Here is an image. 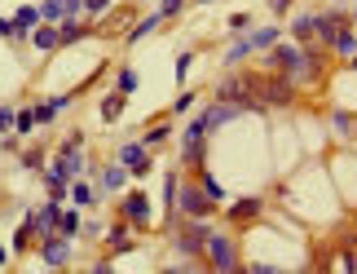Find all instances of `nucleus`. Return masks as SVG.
Returning <instances> with one entry per match:
<instances>
[{"label": "nucleus", "instance_id": "bb28decb", "mask_svg": "<svg viewBox=\"0 0 357 274\" xmlns=\"http://www.w3.org/2000/svg\"><path fill=\"white\" fill-rule=\"evenodd\" d=\"M291 36L296 40H313V13H300V18L291 22Z\"/></svg>", "mask_w": 357, "mask_h": 274}, {"label": "nucleus", "instance_id": "aec40b11", "mask_svg": "<svg viewBox=\"0 0 357 274\" xmlns=\"http://www.w3.org/2000/svg\"><path fill=\"white\" fill-rule=\"evenodd\" d=\"M13 129H18V137H31L40 129V120H36V106H22L18 115H13Z\"/></svg>", "mask_w": 357, "mask_h": 274}, {"label": "nucleus", "instance_id": "423d86ee", "mask_svg": "<svg viewBox=\"0 0 357 274\" xmlns=\"http://www.w3.org/2000/svg\"><path fill=\"white\" fill-rule=\"evenodd\" d=\"M36 252H40V261H45V266L58 270V266L71 261V239H66L62 230H49V235H40V239H36Z\"/></svg>", "mask_w": 357, "mask_h": 274}, {"label": "nucleus", "instance_id": "7ed1b4c3", "mask_svg": "<svg viewBox=\"0 0 357 274\" xmlns=\"http://www.w3.org/2000/svg\"><path fill=\"white\" fill-rule=\"evenodd\" d=\"M203 266L208 270H238L243 257H238V243L229 230H208V243H203Z\"/></svg>", "mask_w": 357, "mask_h": 274}, {"label": "nucleus", "instance_id": "72a5a7b5", "mask_svg": "<svg viewBox=\"0 0 357 274\" xmlns=\"http://www.w3.org/2000/svg\"><path fill=\"white\" fill-rule=\"evenodd\" d=\"M22 164H26V168H40V164H45V155H40V150H26Z\"/></svg>", "mask_w": 357, "mask_h": 274}, {"label": "nucleus", "instance_id": "393cba45", "mask_svg": "<svg viewBox=\"0 0 357 274\" xmlns=\"http://www.w3.org/2000/svg\"><path fill=\"white\" fill-rule=\"evenodd\" d=\"M115 89L119 93H137V71H132V66H119V71H115Z\"/></svg>", "mask_w": 357, "mask_h": 274}, {"label": "nucleus", "instance_id": "1a4fd4ad", "mask_svg": "<svg viewBox=\"0 0 357 274\" xmlns=\"http://www.w3.org/2000/svg\"><path fill=\"white\" fill-rule=\"evenodd\" d=\"M40 22H45V18H40V5H22L18 13H13V40H26Z\"/></svg>", "mask_w": 357, "mask_h": 274}, {"label": "nucleus", "instance_id": "58836bf2", "mask_svg": "<svg viewBox=\"0 0 357 274\" xmlns=\"http://www.w3.org/2000/svg\"><path fill=\"white\" fill-rule=\"evenodd\" d=\"M199 5H212V0H199Z\"/></svg>", "mask_w": 357, "mask_h": 274}, {"label": "nucleus", "instance_id": "dca6fc26", "mask_svg": "<svg viewBox=\"0 0 357 274\" xmlns=\"http://www.w3.org/2000/svg\"><path fill=\"white\" fill-rule=\"evenodd\" d=\"M128 230H132V226L119 217V226L106 230V248H111V252H128V248H132V243H128Z\"/></svg>", "mask_w": 357, "mask_h": 274}, {"label": "nucleus", "instance_id": "4468645a", "mask_svg": "<svg viewBox=\"0 0 357 274\" xmlns=\"http://www.w3.org/2000/svg\"><path fill=\"white\" fill-rule=\"evenodd\" d=\"M123 106H128V93H106V98H102V120H106V124H115V120L123 115Z\"/></svg>", "mask_w": 357, "mask_h": 274}, {"label": "nucleus", "instance_id": "f3484780", "mask_svg": "<svg viewBox=\"0 0 357 274\" xmlns=\"http://www.w3.org/2000/svg\"><path fill=\"white\" fill-rule=\"evenodd\" d=\"M247 40H252V53H260V49H273V45L282 40V27H260V31H252Z\"/></svg>", "mask_w": 357, "mask_h": 274}, {"label": "nucleus", "instance_id": "b1692460", "mask_svg": "<svg viewBox=\"0 0 357 274\" xmlns=\"http://www.w3.org/2000/svg\"><path fill=\"white\" fill-rule=\"evenodd\" d=\"M58 230H62V235H66V239H75V235H79V230H84V222H79V212L71 208V212H62V222H58Z\"/></svg>", "mask_w": 357, "mask_h": 274}, {"label": "nucleus", "instance_id": "c85d7f7f", "mask_svg": "<svg viewBox=\"0 0 357 274\" xmlns=\"http://www.w3.org/2000/svg\"><path fill=\"white\" fill-rule=\"evenodd\" d=\"M181 9H185V0H159V13H163V18H176Z\"/></svg>", "mask_w": 357, "mask_h": 274}, {"label": "nucleus", "instance_id": "c9c22d12", "mask_svg": "<svg viewBox=\"0 0 357 274\" xmlns=\"http://www.w3.org/2000/svg\"><path fill=\"white\" fill-rule=\"evenodd\" d=\"M269 9L273 13H287V9H291V0H269Z\"/></svg>", "mask_w": 357, "mask_h": 274}, {"label": "nucleus", "instance_id": "0eeeda50", "mask_svg": "<svg viewBox=\"0 0 357 274\" xmlns=\"http://www.w3.org/2000/svg\"><path fill=\"white\" fill-rule=\"evenodd\" d=\"M128 164H119V159H111V164H106V168H98V190H102V195H119V190L123 186H128Z\"/></svg>", "mask_w": 357, "mask_h": 274}, {"label": "nucleus", "instance_id": "f704fd0d", "mask_svg": "<svg viewBox=\"0 0 357 274\" xmlns=\"http://www.w3.org/2000/svg\"><path fill=\"white\" fill-rule=\"evenodd\" d=\"M0 40H13V18H0Z\"/></svg>", "mask_w": 357, "mask_h": 274}, {"label": "nucleus", "instance_id": "f257e3e1", "mask_svg": "<svg viewBox=\"0 0 357 274\" xmlns=\"http://www.w3.org/2000/svg\"><path fill=\"white\" fill-rule=\"evenodd\" d=\"M172 248L185 257V261H203V243H208V222H203V217H181L176 212L172 217Z\"/></svg>", "mask_w": 357, "mask_h": 274}, {"label": "nucleus", "instance_id": "ddd939ff", "mask_svg": "<svg viewBox=\"0 0 357 274\" xmlns=\"http://www.w3.org/2000/svg\"><path fill=\"white\" fill-rule=\"evenodd\" d=\"M176 195H181V173H163V208H168V222L176 217Z\"/></svg>", "mask_w": 357, "mask_h": 274}, {"label": "nucleus", "instance_id": "f03ea898", "mask_svg": "<svg viewBox=\"0 0 357 274\" xmlns=\"http://www.w3.org/2000/svg\"><path fill=\"white\" fill-rule=\"evenodd\" d=\"M176 212L181 217H203V222H212L216 212H221V203H216L208 190H203L199 177H181V195H176Z\"/></svg>", "mask_w": 357, "mask_h": 274}, {"label": "nucleus", "instance_id": "4c0bfd02", "mask_svg": "<svg viewBox=\"0 0 357 274\" xmlns=\"http://www.w3.org/2000/svg\"><path fill=\"white\" fill-rule=\"evenodd\" d=\"M349 66H353V71H357V53H353V62H349Z\"/></svg>", "mask_w": 357, "mask_h": 274}, {"label": "nucleus", "instance_id": "e433bc0d", "mask_svg": "<svg viewBox=\"0 0 357 274\" xmlns=\"http://www.w3.org/2000/svg\"><path fill=\"white\" fill-rule=\"evenodd\" d=\"M9 261V248H5V243H0V266H5Z\"/></svg>", "mask_w": 357, "mask_h": 274}, {"label": "nucleus", "instance_id": "412c9836", "mask_svg": "<svg viewBox=\"0 0 357 274\" xmlns=\"http://www.w3.org/2000/svg\"><path fill=\"white\" fill-rule=\"evenodd\" d=\"M331 129H335L340 137H353V133H357V124H353V115H349V111H340V106H335V111H331Z\"/></svg>", "mask_w": 357, "mask_h": 274}, {"label": "nucleus", "instance_id": "6e6552de", "mask_svg": "<svg viewBox=\"0 0 357 274\" xmlns=\"http://www.w3.org/2000/svg\"><path fill=\"white\" fill-rule=\"evenodd\" d=\"M260 212H265V199H256V195H243V199H234V203L225 208V217H229L234 226H247V222H256Z\"/></svg>", "mask_w": 357, "mask_h": 274}, {"label": "nucleus", "instance_id": "20e7f679", "mask_svg": "<svg viewBox=\"0 0 357 274\" xmlns=\"http://www.w3.org/2000/svg\"><path fill=\"white\" fill-rule=\"evenodd\" d=\"M119 217L132 230H150V222H155V203H150L146 190H128V195L119 199Z\"/></svg>", "mask_w": 357, "mask_h": 274}, {"label": "nucleus", "instance_id": "2f4dec72", "mask_svg": "<svg viewBox=\"0 0 357 274\" xmlns=\"http://www.w3.org/2000/svg\"><path fill=\"white\" fill-rule=\"evenodd\" d=\"M111 9V0H84V13H106Z\"/></svg>", "mask_w": 357, "mask_h": 274}, {"label": "nucleus", "instance_id": "c756f323", "mask_svg": "<svg viewBox=\"0 0 357 274\" xmlns=\"http://www.w3.org/2000/svg\"><path fill=\"white\" fill-rule=\"evenodd\" d=\"M190 66H195V53H181V58H176V80H181V85H185Z\"/></svg>", "mask_w": 357, "mask_h": 274}, {"label": "nucleus", "instance_id": "a211bd4d", "mask_svg": "<svg viewBox=\"0 0 357 274\" xmlns=\"http://www.w3.org/2000/svg\"><path fill=\"white\" fill-rule=\"evenodd\" d=\"M195 177H199V182H203V190H208V195H212L216 203H229V190H225L221 182H216V177H212L208 168H203V164H199V168H195Z\"/></svg>", "mask_w": 357, "mask_h": 274}, {"label": "nucleus", "instance_id": "9d476101", "mask_svg": "<svg viewBox=\"0 0 357 274\" xmlns=\"http://www.w3.org/2000/svg\"><path fill=\"white\" fill-rule=\"evenodd\" d=\"M159 27H163V13L155 9V13H146V18H137V22H132V31L123 36V45H142V40H146V36H155Z\"/></svg>", "mask_w": 357, "mask_h": 274}, {"label": "nucleus", "instance_id": "473e14b6", "mask_svg": "<svg viewBox=\"0 0 357 274\" xmlns=\"http://www.w3.org/2000/svg\"><path fill=\"white\" fill-rule=\"evenodd\" d=\"M247 22H252V18H247V13H234V18H229V36H238Z\"/></svg>", "mask_w": 357, "mask_h": 274}, {"label": "nucleus", "instance_id": "9b49d317", "mask_svg": "<svg viewBox=\"0 0 357 274\" xmlns=\"http://www.w3.org/2000/svg\"><path fill=\"white\" fill-rule=\"evenodd\" d=\"M31 45L40 49V53H49V49H58L62 45V31H58V22H40L36 31H31Z\"/></svg>", "mask_w": 357, "mask_h": 274}, {"label": "nucleus", "instance_id": "f8f14e48", "mask_svg": "<svg viewBox=\"0 0 357 274\" xmlns=\"http://www.w3.org/2000/svg\"><path fill=\"white\" fill-rule=\"evenodd\" d=\"M66 106H71V93H58V98H49V102H36V120L40 124H53L58 111H66Z\"/></svg>", "mask_w": 357, "mask_h": 274}, {"label": "nucleus", "instance_id": "7c9ffc66", "mask_svg": "<svg viewBox=\"0 0 357 274\" xmlns=\"http://www.w3.org/2000/svg\"><path fill=\"white\" fill-rule=\"evenodd\" d=\"M13 115H18L13 106H0V133H9V129H13Z\"/></svg>", "mask_w": 357, "mask_h": 274}, {"label": "nucleus", "instance_id": "4be33fe9", "mask_svg": "<svg viewBox=\"0 0 357 274\" xmlns=\"http://www.w3.org/2000/svg\"><path fill=\"white\" fill-rule=\"evenodd\" d=\"M58 31H62V45H71V40L89 36V27H79V18H62V22H58Z\"/></svg>", "mask_w": 357, "mask_h": 274}, {"label": "nucleus", "instance_id": "39448f33", "mask_svg": "<svg viewBox=\"0 0 357 274\" xmlns=\"http://www.w3.org/2000/svg\"><path fill=\"white\" fill-rule=\"evenodd\" d=\"M115 159L128 164V173L137 177V182H146L150 168H155V159H150V146L142 142V137H137V142H119V146H115Z\"/></svg>", "mask_w": 357, "mask_h": 274}, {"label": "nucleus", "instance_id": "2eb2a0df", "mask_svg": "<svg viewBox=\"0 0 357 274\" xmlns=\"http://www.w3.org/2000/svg\"><path fill=\"white\" fill-rule=\"evenodd\" d=\"M66 195H71V203H75V208H93V199H98V190H93V186L84 182V177H75Z\"/></svg>", "mask_w": 357, "mask_h": 274}, {"label": "nucleus", "instance_id": "6ab92c4d", "mask_svg": "<svg viewBox=\"0 0 357 274\" xmlns=\"http://www.w3.org/2000/svg\"><path fill=\"white\" fill-rule=\"evenodd\" d=\"M335 53H340V58H353V53H357V27H340V36H335V45H331Z\"/></svg>", "mask_w": 357, "mask_h": 274}, {"label": "nucleus", "instance_id": "a878e982", "mask_svg": "<svg viewBox=\"0 0 357 274\" xmlns=\"http://www.w3.org/2000/svg\"><path fill=\"white\" fill-rule=\"evenodd\" d=\"M62 13H66V0H45L40 5V18L45 22H62Z\"/></svg>", "mask_w": 357, "mask_h": 274}, {"label": "nucleus", "instance_id": "cd10ccee", "mask_svg": "<svg viewBox=\"0 0 357 274\" xmlns=\"http://www.w3.org/2000/svg\"><path fill=\"white\" fill-rule=\"evenodd\" d=\"M195 102H199V98H195V93H190V89H185V93H181V98H176V102H172V115H185V111H190V106H195Z\"/></svg>", "mask_w": 357, "mask_h": 274}, {"label": "nucleus", "instance_id": "5701e85b", "mask_svg": "<svg viewBox=\"0 0 357 274\" xmlns=\"http://www.w3.org/2000/svg\"><path fill=\"white\" fill-rule=\"evenodd\" d=\"M168 137H172V129H168V124H150V129L142 133V142H146L150 150H155V146H163V142H168Z\"/></svg>", "mask_w": 357, "mask_h": 274}]
</instances>
